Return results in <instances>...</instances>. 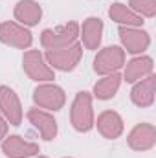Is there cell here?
Instances as JSON below:
<instances>
[{
  "instance_id": "6da1fadb",
  "label": "cell",
  "mask_w": 156,
  "mask_h": 158,
  "mask_svg": "<svg viewBox=\"0 0 156 158\" xmlns=\"http://www.w3.org/2000/svg\"><path fill=\"white\" fill-rule=\"evenodd\" d=\"M79 24L76 20H70L57 28H48L40 33V44L44 50H63L77 42Z\"/></svg>"
},
{
  "instance_id": "7a4b0ae2",
  "label": "cell",
  "mask_w": 156,
  "mask_h": 158,
  "mask_svg": "<svg viewBox=\"0 0 156 158\" xmlns=\"http://www.w3.org/2000/svg\"><path fill=\"white\" fill-rule=\"evenodd\" d=\"M94 109H92V94L90 92H77L72 109H70V123L77 132H88L94 129Z\"/></svg>"
},
{
  "instance_id": "3957f363",
  "label": "cell",
  "mask_w": 156,
  "mask_h": 158,
  "mask_svg": "<svg viewBox=\"0 0 156 158\" xmlns=\"http://www.w3.org/2000/svg\"><path fill=\"white\" fill-rule=\"evenodd\" d=\"M83 57V44L74 42L68 48L63 50H46L44 59L50 64L51 70H59V72H72L76 70Z\"/></svg>"
},
{
  "instance_id": "277c9868",
  "label": "cell",
  "mask_w": 156,
  "mask_h": 158,
  "mask_svg": "<svg viewBox=\"0 0 156 158\" xmlns=\"http://www.w3.org/2000/svg\"><path fill=\"white\" fill-rule=\"evenodd\" d=\"M22 68L26 76L37 83H51L55 79V70L50 68V64L44 59V53L40 50H26L22 55Z\"/></svg>"
},
{
  "instance_id": "5b68a950",
  "label": "cell",
  "mask_w": 156,
  "mask_h": 158,
  "mask_svg": "<svg viewBox=\"0 0 156 158\" xmlns=\"http://www.w3.org/2000/svg\"><path fill=\"white\" fill-rule=\"evenodd\" d=\"M33 101L42 110L57 112V110H61L64 107L66 94L55 83H40L39 86H35V90H33Z\"/></svg>"
},
{
  "instance_id": "8992f818",
  "label": "cell",
  "mask_w": 156,
  "mask_h": 158,
  "mask_svg": "<svg viewBox=\"0 0 156 158\" xmlns=\"http://www.w3.org/2000/svg\"><path fill=\"white\" fill-rule=\"evenodd\" d=\"M125 66V50L121 46H105L94 57V72L99 76H109L119 72Z\"/></svg>"
},
{
  "instance_id": "52a82bcc",
  "label": "cell",
  "mask_w": 156,
  "mask_h": 158,
  "mask_svg": "<svg viewBox=\"0 0 156 158\" xmlns=\"http://www.w3.org/2000/svg\"><path fill=\"white\" fill-rule=\"evenodd\" d=\"M0 42L11 48L28 50L33 44V35L26 26L15 20H6L0 24Z\"/></svg>"
},
{
  "instance_id": "ba28073f",
  "label": "cell",
  "mask_w": 156,
  "mask_h": 158,
  "mask_svg": "<svg viewBox=\"0 0 156 158\" xmlns=\"http://www.w3.org/2000/svg\"><path fill=\"white\" fill-rule=\"evenodd\" d=\"M0 114L6 118L9 125H15V127H18L24 118L22 103L17 92L7 85H0Z\"/></svg>"
},
{
  "instance_id": "9c48e42d",
  "label": "cell",
  "mask_w": 156,
  "mask_h": 158,
  "mask_svg": "<svg viewBox=\"0 0 156 158\" xmlns=\"http://www.w3.org/2000/svg\"><path fill=\"white\" fill-rule=\"evenodd\" d=\"M117 35H119V40H121L123 48L132 55H142L151 46V35L142 28L119 26Z\"/></svg>"
},
{
  "instance_id": "30bf717a",
  "label": "cell",
  "mask_w": 156,
  "mask_h": 158,
  "mask_svg": "<svg viewBox=\"0 0 156 158\" xmlns=\"http://www.w3.org/2000/svg\"><path fill=\"white\" fill-rule=\"evenodd\" d=\"M2 153L7 158H33L40 153L39 143L24 140L20 134H9L2 140Z\"/></svg>"
},
{
  "instance_id": "8fae6325",
  "label": "cell",
  "mask_w": 156,
  "mask_h": 158,
  "mask_svg": "<svg viewBox=\"0 0 156 158\" xmlns=\"http://www.w3.org/2000/svg\"><path fill=\"white\" fill-rule=\"evenodd\" d=\"M26 118H28V121L40 132L42 140H46V142L55 140V136H57V132H59V127H57V119L53 118L51 112L42 110L39 107H33V109L28 110Z\"/></svg>"
},
{
  "instance_id": "7c38bea8",
  "label": "cell",
  "mask_w": 156,
  "mask_h": 158,
  "mask_svg": "<svg viewBox=\"0 0 156 158\" xmlns=\"http://www.w3.org/2000/svg\"><path fill=\"white\" fill-rule=\"evenodd\" d=\"M129 147L132 151H149L156 143V127L153 123H138L129 132Z\"/></svg>"
},
{
  "instance_id": "4fadbf2b",
  "label": "cell",
  "mask_w": 156,
  "mask_h": 158,
  "mask_svg": "<svg viewBox=\"0 0 156 158\" xmlns=\"http://www.w3.org/2000/svg\"><path fill=\"white\" fill-rule=\"evenodd\" d=\"M154 94H156V76L151 74V76L134 83V86L130 90V101L136 107L145 109V107H151L154 103Z\"/></svg>"
},
{
  "instance_id": "5bb4252c",
  "label": "cell",
  "mask_w": 156,
  "mask_h": 158,
  "mask_svg": "<svg viewBox=\"0 0 156 158\" xmlns=\"http://www.w3.org/2000/svg\"><path fill=\"white\" fill-rule=\"evenodd\" d=\"M13 17L18 24H22L26 28H33L42 19V6L37 0H18L15 4Z\"/></svg>"
},
{
  "instance_id": "9a60e30c",
  "label": "cell",
  "mask_w": 156,
  "mask_h": 158,
  "mask_svg": "<svg viewBox=\"0 0 156 158\" xmlns=\"http://www.w3.org/2000/svg\"><path fill=\"white\" fill-rule=\"evenodd\" d=\"M105 24L99 17H88L83 20V26H79V35L83 39V46L86 50H97L101 46Z\"/></svg>"
},
{
  "instance_id": "2e32d148",
  "label": "cell",
  "mask_w": 156,
  "mask_h": 158,
  "mask_svg": "<svg viewBox=\"0 0 156 158\" xmlns=\"http://www.w3.org/2000/svg\"><path fill=\"white\" fill-rule=\"evenodd\" d=\"M94 125L97 127L99 134L107 140H116L123 134V118L116 110H103L97 119H94Z\"/></svg>"
},
{
  "instance_id": "e0dca14e",
  "label": "cell",
  "mask_w": 156,
  "mask_h": 158,
  "mask_svg": "<svg viewBox=\"0 0 156 158\" xmlns=\"http://www.w3.org/2000/svg\"><path fill=\"white\" fill-rule=\"evenodd\" d=\"M154 70V61L149 55H138L134 59H130L125 66V74H123V81L127 83H136L140 79L151 76Z\"/></svg>"
},
{
  "instance_id": "ac0fdd59",
  "label": "cell",
  "mask_w": 156,
  "mask_h": 158,
  "mask_svg": "<svg viewBox=\"0 0 156 158\" xmlns=\"http://www.w3.org/2000/svg\"><path fill=\"white\" fill-rule=\"evenodd\" d=\"M109 17L119 24V26H129V28H142L143 26V17L136 15L127 4H121V2H114L110 4L109 7Z\"/></svg>"
},
{
  "instance_id": "d6986e66",
  "label": "cell",
  "mask_w": 156,
  "mask_h": 158,
  "mask_svg": "<svg viewBox=\"0 0 156 158\" xmlns=\"http://www.w3.org/2000/svg\"><path fill=\"white\" fill-rule=\"evenodd\" d=\"M121 81H123V77H121L119 72L109 74V76H103V77L94 85V90H92L94 98H97V99H101V101L112 99V98L117 94L119 86H121Z\"/></svg>"
},
{
  "instance_id": "ffe728a7",
  "label": "cell",
  "mask_w": 156,
  "mask_h": 158,
  "mask_svg": "<svg viewBox=\"0 0 156 158\" xmlns=\"http://www.w3.org/2000/svg\"><path fill=\"white\" fill-rule=\"evenodd\" d=\"M129 7L145 19H153L156 15V0H129Z\"/></svg>"
},
{
  "instance_id": "44dd1931",
  "label": "cell",
  "mask_w": 156,
  "mask_h": 158,
  "mask_svg": "<svg viewBox=\"0 0 156 158\" xmlns=\"http://www.w3.org/2000/svg\"><path fill=\"white\" fill-rule=\"evenodd\" d=\"M6 136H7V121L0 114V140H4Z\"/></svg>"
},
{
  "instance_id": "7402d4cb",
  "label": "cell",
  "mask_w": 156,
  "mask_h": 158,
  "mask_svg": "<svg viewBox=\"0 0 156 158\" xmlns=\"http://www.w3.org/2000/svg\"><path fill=\"white\" fill-rule=\"evenodd\" d=\"M33 158H48V156H42V155H37V156H33Z\"/></svg>"
},
{
  "instance_id": "603a6c76",
  "label": "cell",
  "mask_w": 156,
  "mask_h": 158,
  "mask_svg": "<svg viewBox=\"0 0 156 158\" xmlns=\"http://www.w3.org/2000/svg\"><path fill=\"white\" fill-rule=\"evenodd\" d=\"M64 158H72V156H64Z\"/></svg>"
}]
</instances>
